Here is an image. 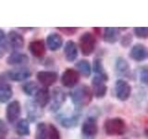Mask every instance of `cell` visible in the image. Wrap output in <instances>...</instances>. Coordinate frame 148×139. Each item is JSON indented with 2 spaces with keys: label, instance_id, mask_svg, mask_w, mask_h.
Here are the masks:
<instances>
[{
  "label": "cell",
  "instance_id": "obj_2",
  "mask_svg": "<svg viewBox=\"0 0 148 139\" xmlns=\"http://www.w3.org/2000/svg\"><path fill=\"white\" fill-rule=\"evenodd\" d=\"M104 130L108 136H119L126 133L127 125L125 120L121 118H109L105 120Z\"/></svg>",
  "mask_w": 148,
  "mask_h": 139
},
{
  "label": "cell",
  "instance_id": "obj_11",
  "mask_svg": "<svg viewBox=\"0 0 148 139\" xmlns=\"http://www.w3.org/2000/svg\"><path fill=\"white\" fill-rule=\"evenodd\" d=\"M21 113V107L20 102L17 100L11 101L7 107V110H6V115H7V119L10 123L15 122L16 120L20 118Z\"/></svg>",
  "mask_w": 148,
  "mask_h": 139
},
{
  "label": "cell",
  "instance_id": "obj_10",
  "mask_svg": "<svg viewBox=\"0 0 148 139\" xmlns=\"http://www.w3.org/2000/svg\"><path fill=\"white\" fill-rule=\"evenodd\" d=\"M82 132L87 137H94L98 133V125L96 119L94 117H88L82 123Z\"/></svg>",
  "mask_w": 148,
  "mask_h": 139
},
{
  "label": "cell",
  "instance_id": "obj_13",
  "mask_svg": "<svg viewBox=\"0 0 148 139\" xmlns=\"http://www.w3.org/2000/svg\"><path fill=\"white\" fill-rule=\"evenodd\" d=\"M116 72L119 76L123 78L131 79L132 77V70L129 62L123 58H118L116 60Z\"/></svg>",
  "mask_w": 148,
  "mask_h": 139
},
{
  "label": "cell",
  "instance_id": "obj_32",
  "mask_svg": "<svg viewBox=\"0 0 148 139\" xmlns=\"http://www.w3.org/2000/svg\"><path fill=\"white\" fill-rule=\"evenodd\" d=\"M57 29L66 35H73L78 31V29L75 27H61V28H57Z\"/></svg>",
  "mask_w": 148,
  "mask_h": 139
},
{
  "label": "cell",
  "instance_id": "obj_12",
  "mask_svg": "<svg viewBox=\"0 0 148 139\" xmlns=\"http://www.w3.org/2000/svg\"><path fill=\"white\" fill-rule=\"evenodd\" d=\"M50 100H52L51 103V110L57 111L61 108V106L64 104L65 100H66V95L63 92V90L60 89L59 87H56L53 90L52 93V98Z\"/></svg>",
  "mask_w": 148,
  "mask_h": 139
},
{
  "label": "cell",
  "instance_id": "obj_34",
  "mask_svg": "<svg viewBox=\"0 0 148 139\" xmlns=\"http://www.w3.org/2000/svg\"><path fill=\"white\" fill-rule=\"evenodd\" d=\"M8 133V126L2 120H0V138H3Z\"/></svg>",
  "mask_w": 148,
  "mask_h": 139
},
{
  "label": "cell",
  "instance_id": "obj_15",
  "mask_svg": "<svg viewBox=\"0 0 148 139\" xmlns=\"http://www.w3.org/2000/svg\"><path fill=\"white\" fill-rule=\"evenodd\" d=\"M8 41L9 46H11L12 49L20 50L24 46V38L21 34L15 31H11L8 34Z\"/></svg>",
  "mask_w": 148,
  "mask_h": 139
},
{
  "label": "cell",
  "instance_id": "obj_6",
  "mask_svg": "<svg viewBox=\"0 0 148 139\" xmlns=\"http://www.w3.org/2000/svg\"><path fill=\"white\" fill-rule=\"evenodd\" d=\"M106 82L103 78L99 76H95L92 80V96L97 98L104 97L108 91V87L106 85Z\"/></svg>",
  "mask_w": 148,
  "mask_h": 139
},
{
  "label": "cell",
  "instance_id": "obj_7",
  "mask_svg": "<svg viewBox=\"0 0 148 139\" xmlns=\"http://www.w3.org/2000/svg\"><path fill=\"white\" fill-rule=\"evenodd\" d=\"M32 75V72L29 69L27 68H18L15 70H10L8 71L5 76L8 79L14 82H22L24 80H27Z\"/></svg>",
  "mask_w": 148,
  "mask_h": 139
},
{
  "label": "cell",
  "instance_id": "obj_21",
  "mask_svg": "<svg viewBox=\"0 0 148 139\" xmlns=\"http://www.w3.org/2000/svg\"><path fill=\"white\" fill-rule=\"evenodd\" d=\"M63 45V39L60 34L52 32L46 38V45L51 51L58 50Z\"/></svg>",
  "mask_w": 148,
  "mask_h": 139
},
{
  "label": "cell",
  "instance_id": "obj_35",
  "mask_svg": "<svg viewBox=\"0 0 148 139\" xmlns=\"http://www.w3.org/2000/svg\"><path fill=\"white\" fill-rule=\"evenodd\" d=\"M145 134H146V136H148V129L145 130Z\"/></svg>",
  "mask_w": 148,
  "mask_h": 139
},
{
  "label": "cell",
  "instance_id": "obj_22",
  "mask_svg": "<svg viewBox=\"0 0 148 139\" xmlns=\"http://www.w3.org/2000/svg\"><path fill=\"white\" fill-rule=\"evenodd\" d=\"M92 70H94L95 73L96 74L95 76H99L103 78L105 81H108V75L106 73V70L104 68L103 61L100 58H95L94 60V65H92Z\"/></svg>",
  "mask_w": 148,
  "mask_h": 139
},
{
  "label": "cell",
  "instance_id": "obj_4",
  "mask_svg": "<svg viewBox=\"0 0 148 139\" xmlns=\"http://www.w3.org/2000/svg\"><path fill=\"white\" fill-rule=\"evenodd\" d=\"M80 81V73L78 71L71 68H69L65 71L61 76V83L68 88L75 87Z\"/></svg>",
  "mask_w": 148,
  "mask_h": 139
},
{
  "label": "cell",
  "instance_id": "obj_27",
  "mask_svg": "<svg viewBox=\"0 0 148 139\" xmlns=\"http://www.w3.org/2000/svg\"><path fill=\"white\" fill-rule=\"evenodd\" d=\"M48 133V128L44 122H39L36 126L35 131V139H46Z\"/></svg>",
  "mask_w": 148,
  "mask_h": 139
},
{
  "label": "cell",
  "instance_id": "obj_18",
  "mask_svg": "<svg viewBox=\"0 0 148 139\" xmlns=\"http://www.w3.org/2000/svg\"><path fill=\"white\" fill-rule=\"evenodd\" d=\"M45 50V44L43 40H34L29 44V51L35 58H43Z\"/></svg>",
  "mask_w": 148,
  "mask_h": 139
},
{
  "label": "cell",
  "instance_id": "obj_24",
  "mask_svg": "<svg viewBox=\"0 0 148 139\" xmlns=\"http://www.w3.org/2000/svg\"><path fill=\"white\" fill-rule=\"evenodd\" d=\"M16 132L18 136H26L30 133V122L27 119H21L18 122Z\"/></svg>",
  "mask_w": 148,
  "mask_h": 139
},
{
  "label": "cell",
  "instance_id": "obj_31",
  "mask_svg": "<svg viewBox=\"0 0 148 139\" xmlns=\"http://www.w3.org/2000/svg\"><path fill=\"white\" fill-rule=\"evenodd\" d=\"M139 79L143 85H148V66H143L139 71Z\"/></svg>",
  "mask_w": 148,
  "mask_h": 139
},
{
  "label": "cell",
  "instance_id": "obj_9",
  "mask_svg": "<svg viewBox=\"0 0 148 139\" xmlns=\"http://www.w3.org/2000/svg\"><path fill=\"white\" fill-rule=\"evenodd\" d=\"M13 90L5 74H0V103H5L12 97Z\"/></svg>",
  "mask_w": 148,
  "mask_h": 139
},
{
  "label": "cell",
  "instance_id": "obj_16",
  "mask_svg": "<svg viewBox=\"0 0 148 139\" xmlns=\"http://www.w3.org/2000/svg\"><path fill=\"white\" fill-rule=\"evenodd\" d=\"M50 99L51 96L49 94V91L46 87L40 88L34 96V103L38 107H40L41 109L45 108L50 102Z\"/></svg>",
  "mask_w": 148,
  "mask_h": 139
},
{
  "label": "cell",
  "instance_id": "obj_28",
  "mask_svg": "<svg viewBox=\"0 0 148 139\" xmlns=\"http://www.w3.org/2000/svg\"><path fill=\"white\" fill-rule=\"evenodd\" d=\"M22 90L28 96H35L37 91L39 90V88L35 82H28L23 85Z\"/></svg>",
  "mask_w": 148,
  "mask_h": 139
},
{
  "label": "cell",
  "instance_id": "obj_25",
  "mask_svg": "<svg viewBox=\"0 0 148 139\" xmlns=\"http://www.w3.org/2000/svg\"><path fill=\"white\" fill-rule=\"evenodd\" d=\"M79 116L77 115H71L69 116V117H63L60 120V123H61L62 126L66 127V128H72L75 127L78 124L79 122Z\"/></svg>",
  "mask_w": 148,
  "mask_h": 139
},
{
  "label": "cell",
  "instance_id": "obj_23",
  "mask_svg": "<svg viewBox=\"0 0 148 139\" xmlns=\"http://www.w3.org/2000/svg\"><path fill=\"white\" fill-rule=\"evenodd\" d=\"M76 68L78 70V72L82 74L83 76L89 77L92 72V68L90 62L86 59H81L76 63Z\"/></svg>",
  "mask_w": 148,
  "mask_h": 139
},
{
  "label": "cell",
  "instance_id": "obj_30",
  "mask_svg": "<svg viewBox=\"0 0 148 139\" xmlns=\"http://www.w3.org/2000/svg\"><path fill=\"white\" fill-rule=\"evenodd\" d=\"M47 136H48V139H61L59 131L54 124H49Z\"/></svg>",
  "mask_w": 148,
  "mask_h": 139
},
{
  "label": "cell",
  "instance_id": "obj_19",
  "mask_svg": "<svg viewBox=\"0 0 148 139\" xmlns=\"http://www.w3.org/2000/svg\"><path fill=\"white\" fill-rule=\"evenodd\" d=\"M64 55L67 61L72 62L78 57V46L75 42L71 40L68 41L64 46Z\"/></svg>",
  "mask_w": 148,
  "mask_h": 139
},
{
  "label": "cell",
  "instance_id": "obj_1",
  "mask_svg": "<svg viewBox=\"0 0 148 139\" xmlns=\"http://www.w3.org/2000/svg\"><path fill=\"white\" fill-rule=\"evenodd\" d=\"M71 97L74 106L81 109L91 103L92 99V92L88 85H82L76 87L71 93Z\"/></svg>",
  "mask_w": 148,
  "mask_h": 139
},
{
  "label": "cell",
  "instance_id": "obj_33",
  "mask_svg": "<svg viewBox=\"0 0 148 139\" xmlns=\"http://www.w3.org/2000/svg\"><path fill=\"white\" fill-rule=\"evenodd\" d=\"M132 37L131 34H125L123 35V37H121L120 39V45L124 47H128V46L132 44Z\"/></svg>",
  "mask_w": 148,
  "mask_h": 139
},
{
  "label": "cell",
  "instance_id": "obj_26",
  "mask_svg": "<svg viewBox=\"0 0 148 139\" xmlns=\"http://www.w3.org/2000/svg\"><path fill=\"white\" fill-rule=\"evenodd\" d=\"M9 47L8 37L3 30L0 29V58H3L5 54L8 52Z\"/></svg>",
  "mask_w": 148,
  "mask_h": 139
},
{
  "label": "cell",
  "instance_id": "obj_17",
  "mask_svg": "<svg viewBox=\"0 0 148 139\" xmlns=\"http://www.w3.org/2000/svg\"><path fill=\"white\" fill-rule=\"evenodd\" d=\"M29 62V58L25 54H22L15 51L11 53L7 58V63L12 66H21V65H26Z\"/></svg>",
  "mask_w": 148,
  "mask_h": 139
},
{
  "label": "cell",
  "instance_id": "obj_5",
  "mask_svg": "<svg viewBox=\"0 0 148 139\" xmlns=\"http://www.w3.org/2000/svg\"><path fill=\"white\" fill-rule=\"evenodd\" d=\"M115 91H116V96H117L119 100L126 101L131 96L132 86L130 85V83L127 81L123 80V79H119V80L116 82Z\"/></svg>",
  "mask_w": 148,
  "mask_h": 139
},
{
  "label": "cell",
  "instance_id": "obj_29",
  "mask_svg": "<svg viewBox=\"0 0 148 139\" xmlns=\"http://www.w3.org/2000/svg\"><path fill=\"white\" fill-rule=\"evenodd\" d=\"M133 32L139 39L148 38V27H136L133 29Z\"/></svg>",
  "mask_w": 148,
  "mask_h": 139
},
{
  "label": "cell",
  "instance_id": "obj_3",
  "mask_svg": "<svg viewBox=\"0 0 148 139\" xmlns=\"http://www.w3.org/2000/svg\"><path fill=\"white\" fill-rule=\"evenodd\" d=\"M96 46V39L95 35L89 32L82 34L79 39V47L83 56H90L94 53Z\"/></svg>",
  "mask_w": 148,
  "mask_h": 139
},
{
  "label": "cell",
  "instance_id": "obj_14",
  "mask_svg": "<svg viewBox=\"0 0 148 139\" xmlns=\"http://www.w3.org/2000/svg\"><path fill=\"white\" fill-rule=\"evenodd\" d=\"M37 80L41 83L42 85H45V87L50 86L54 85L58 80V74L54 72H46V71H42L39 72L36 74Z\"/></svg>",
  "mask_w": 148,
  "mask_h": 139
},
{
  "label": "cell",
  "instance_id": "obj_20",
  "mask_svg": "<svg viewBox=\"0 0 148 139\" xmlns=\"http://www.w3.org/2000/svg\"><path fill=\"white\" fill-rule=\"evenodd\" d=\"M120 36V31L119 28H113V27H108L104 29L103 34V39L106 43L108 44H115L118 42Z\"/></svg>",
  "mask_w": 148,
  "mask_h": 139
},
{
  "label": "cell",
  "instance_id": "obj_8",
  "mask_svg": "<svg viewBox=\"0 0 148 139\" xmlns=\"http://www.w3.org/2000/svg\"><path fill=\"white\" fill-rule=\"evenodd\" d=\"M129 55L134 61L141 62L148 58V48L143 44H135L131 48Z\"/></svg>",
  "mask_w": 148,
  "mask_h": 139
}]
</instances>
